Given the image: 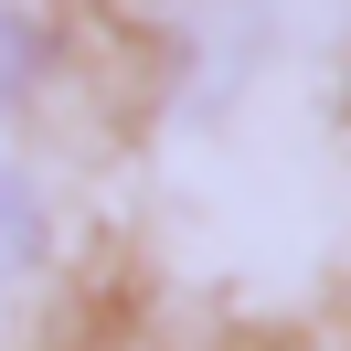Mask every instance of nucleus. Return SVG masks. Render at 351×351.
I'll return each instance as SVG.
<instances>
[{"label": "nucleus", "mask_w": 351, "mask_h": 351, "mask_svg": "<svg viewBox=\"0 0 351 351\" xmlns=\"http://www.w3.org/2000/svg\"><path fill=\"white\" fill-rule=\"evenodd\" d=\"M22 75H32V32H22V11H0V107L22 96Z\"/></svg>", "instance_id": "1"}]
</instances>
